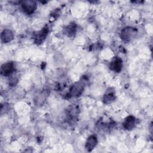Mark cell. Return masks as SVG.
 Returning <instances> with one entry per match:
<instances>
[{
	"mask_svg": "<svg viewBox=\"0 0 153 153\" xmlns=\"http://www.w3.org/2000/svg\"><path fill=\"white\" fill-rule=\"evenodd\" d=\"M76 32V25L74 23H71L64 29L65 34L68 37H72Z\"/></svg>",
	"mask_w": 153,
	"mask_h": 153,
	"instance_id": "8fae6325",
	"label": "cell"
},
{
	"mask_svg": "<svg viewBox=\"0 0 153 153\" xmlns=\"http://www.w3.org/2000/svg\"><path fill=\"white\" fill-rule=\"evenodd\" d=\"M115 99V93L111 88H108L103 97V102L105 104H110Z\"/></svg>",
	"mask_w": 153,
	"mask_h": 153,
	"instance_id": "ba28073f",
	"label": "cell"
},
{
	"mask_svg": "<svg viewBox=\"0 0 153 153\" xmlns=\"http://www.w3.org/2000/svg\"><path fill=\"white\" fill-rule=\"evenodd\" d=\"M84 84L81 81L74 83L70 88L67 96L69 97H76L79 96L83 92Z\"/></svg>",
	"mask_w": 153,
	"mask_h": 153,
	"instance_id": "7a4b0ae2",
	"label": "cell"
},
{
	"mask_svg": "<svg viewBox=\"0 0 153 153\" xmlns=\"http://www.w3.org/2000/svg\"><path fill=\"white\" fill-rule=\"evenodd\" d=\"M123 66V63L121 59L119 57H115L110 63L109 68L112 71L115 72L119 73L121 71Z\"/></svg>",
	"mask_w": 153,
	"mask_h": 153,
	"instance_id": "8992f818",
	"label": "cell"
},
{
	"mask_svg": "<svg viewBox=\"0 0 153 153\" xmlns=\"http://www.w3.org/2000/svg\"><path fill=\"white\" fill-rule=\"evenodd\" d=\"M45 96L44 94H41L36 97V99H35V102L36 105H42V103H44V102L45 101Z\"/></svg>",
	"mask_w": 153,
	"mask_h": 153,
	"instance_id": "7c38bea8",
	"label": "cell"
},
{
	"mask_svg": "<svg viewBox=\"0 0 153 153\" xmlns=\"http://www.w3.org/2000/svg\"><path fill=\"white\" fill-rule=\"evenodd\" d=\"M137 33V29L136 27L127 26L123 29L120 33L121 39L126 42H130L133 39Z\"/></svg>",
	"mask_w": 153,
	"mask_h": 153,
	"instance_id": "6da1fadb",
	"label": "cell"
},
{
	"mask_svg": "<svg viewBox=\"0 0 153 153\" xmlns=\"http://www.w3.org/2000/svg\"><path fill=\"white\" fill-rule=\"evenodd\" d=\"M97 143V136L94 134L90 136L85 142V148L88 151H92Z\"/></svg>",
	"mask_w": 153,
	"mask_h": 153,
	"instance_id": "30bf717a",
	"label": "cell"
},
{
	"mask_svg": "<svg viewBox=\"0 0 153 153\" xmlns=\"http://www.w3.org/2000/svg\"><path fill=\"white\" fill-rule=\"evenodd\" d=\"M21 7L25 13L30 15L35 12L36 8V3L31 0L23 1L21 2Z\"/></svg>",
	"mask_w": 153,
	"mask_h": 153,
	"instance_id": "277c9868",
	"label": "cell"
},
{
	"mask_svg": "<svg viewBox=\"0 0 153 153\" xmlns=\"http://www.w3.org/2000/svg\"><path fill=\"white\" fill-rule=\"evenodd\" d=\"M136 124V118L133 115H129L127 117L123 123V127L127 130H131L134 128Z\"/></svg>",
	"mask_w": 153,
	"mask_h": 153,
	"instance_id": "9c48e42d",
	"label": "cell"
},
{
	"mask_svg": "<svg viewBox=\"0 0 153 153\" xmlns=\"http://www.w3.org/2000/svg\"><path fill=\"white\" fill-rule=\"evenodd\" d=\"M48 27L45 26L40 30L33 33V39L34 42L36 44H40L42 43L46 39L48 33Z\"/></svg>",
	"mask_w": 153,
	"mask_h": 153,
	"instance_id": "3957f363",
	"label": "cell"
},
{
	"mask_svg": "<svg viewBox=\"0 0 153 153\" xmlns=\"http://www.w3.org/2000/svg\"><path fill=\"white\" fill-rule=\"evenodd\" d=\"M13 32L8 29H5L2 30L1 34V39L3 43H8L14 39Z\"/></svg>",
	"mask_w": 153,
	"mask_h": 153,
	"instance_id": "52a82bcc",
	"label": "cell"
},
{
	"mask_svg": "<svg viewBox=\"0 0 153 153\" xmlns=\"http://www.w3.org/2000/svg\"><path fill=\"white\" fill-rule=\"evenodd\" d=\"M15 71L14 64L13 62H8L4 63L1 67V74L4 76H11Z\"/></svg>",
	"mask_w": 153,
	"mask_h": 153,
	"instance_id": "5b68a950",
	"label": "cell"
}]
</instances>
